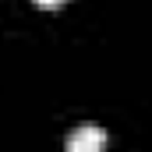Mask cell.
<instances>
[{
	"label": "cell",
	"mask_w": 152,
	"mask_h": 152,
	"mask_svg": "<svg viewBox=\"0 0 152 152\" xmlns=\"http://www.w3.org/2000/svg\"><path fill=\"white\" fill-rule=\"evenodd\" d=\"M106 127L103 124H75L71 131H67V142H64V149L67 152H103L106 149Z\"/></svg>",
	"instance_id": "obj_1"
},
{
	"label": "cell",
	"mask_w": 152,
	"mask_h": 152,
	"mask_svg": "<svg viewBox=\"0 0 152 152\" xmlns=\"http://www.w3.org/2000/svg\"><path fill=\"white\" fill-rule=\"evenodd\" d=\"M39 7H57V4H60V0H36Z\"/></svg>",
	"instance_id": "obj_2"
}]
</instances>
